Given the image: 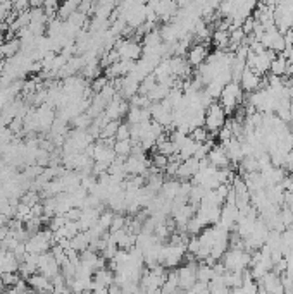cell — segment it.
<instances>
[{
    "label": "cell",
    "mask_w": 293,
    "mask_h": 294,
    "mask_svg": "<svg viewBox=\"0 0 293 294\" xmlns=\"http://www.w3.org/2000/svg\"><path fill=\"white\" fill-rule=\"evenodd\" d=\"M2 294H19V293H17L14 288H9V289H7V291H3Z\"/></svg>",
    "instance_id": "obj_28"
},
{
    "label": "cell",
    "mask_w": 293,
    "mask_h": 294,
    "mask_svg": "<svg viewBox=\"0 0 293 294\" xmlns=\"http://www.w3.org/2000/svg\"><path fill=\"white\" fill-rule=\"evenodd\" d=\"M162 36H160V31L159 30H153L150 31L146 36H144V48H152V47H159L162 45Z\"/></svg>",
    "instance_id": "obj_17"
},
{
    "label": "cell",
    "mask_w": 293,
    "mask_h": 294,
    "mask_svg": "<svg viewBox=\"0 0 293 294\" xmlns=\"http://www.w3.org/2000/svg\"><path fill=\"white\" fill-rule=\"evenodd\" d=\"M90 248V237L86 232H79L78 236H74L71 239V250L78 251V253H83Z\"/></svg>",
    "instance_id": "obj_12"
},
{
    "label": "cell",
    "mask_w": 293,
    "mask_h": 294,
    "mask_svg": "<svg viewBox=\"0 0 293 294\" xmlns=\"http://www.w3.org/2000/svg\"><path fill=\"white\" fill-rule=\"evenodd\" d=\"M257 294H269V293H267L266 289H260L259 288V289H257Z\"/></svg>",
    "instance_id": "obj_30"
},
{
    "label": "cell",
    "mask_w": 293,
    "mask_h": 294,
    "mask_svg": "<svg viewBox=\"0 0 293 294\" xmlns=\"http://www.w3.org/2000/svg\"><path fill=\"white\" fill-rule=\"evenodd\" d=\"M283 40H285V45H287V47H293V33H292V30H288L287 33L283 34Z\"/></svg>",
    "instance_id": "obj_27"
},
{
    "label": "cell",
    "mask_w": 293,
    "mask_h": 294,
    "mask_svg": "<svg viewBox=\"0 0 293 294\" xmlns=\"http://www.w3.org/2000/svg\"><path fill=\"white\" fill-rule=\"evenodd\" d=\"M219 105L224 108L226 114H235V110L243 103V90L240 83H228L219 97Z\"/></svg>",
    "instance_id": "obj_1"
},
{
    "label": "cell",
    "mask_w": 293,
    "mask_h": 294,
    "mask_svg": "<svg viewBox=\"0 0 293 294\" xmlns=\"http://www.w3.org/2000/svg\"><path fill=\"white\" fill-rule=\"evenodd\" d=\"M226 124V112L219 105V101H214L211 107L205 110V122L204 128L209 131L211 136H218L219 129H222Z\"/></svg>",
    "instance_id": "obj_2"
},
{
    "label": "cell",
    "mask_w": 293,
    "mask_h": 294,
    "mask_svg": "<svg viewBox=\"0 0 293 294\" xmlns=\"http://www.w3.org/2000/svg\"><path fill=\"white\" fill-rule=\"evenodd\" d=\"M207 160L212 167H216V169H228L229 167V159H228V155H226V150L222 145H216L214 148L209 152Z\"/></svg>",
    "instance_id": "obj_6"
},
{
    "label": "cell",
    "mask_w": 293,
    "mask_h": 294,
    "mask_svg": "<svg viewBox=\"0 0 293 294\" xmlns=\"http://www.w3.org/2000/svg\"><path fill=\"white\" fill-rule=\"evenodd\" d=\"M21 52V40H17V38H14V40H7L5 43L0 45V55H3V57H16L17 54Z\"/></svg>",
    "instance_id": "obj_9"
},
{
    "label": "cell",
    "mask_w": 293,
    "mask_h": 294,
    "mask_svg": "<svg viewBox=\"0 0 293 294\" xmlns=\"http://www.w3.org/2000/svg\"><path fill=\"white\" fill-rule=\"evenodd\" d=\"M209 57V48L207 43H195L190 47L186 54V62L190 67H200Z\"/></svg>",
    "instance_id": "obj_5"
},
{
    "label": "cell",
    "mask_w": 293,
    "mask_h": 294,
    "mask_svg": "<svg viewBox=\"0 0 293 294\" xmlns=\"http://www.w3.org/2000/svg\"><path fill=\"white\" fill-rule=\"evenodd\" d=\"M281 186H283L285 191H288V193H293V172L287 174L283 179V183H281Z\"/></svg>",
    "instance_id": "obj_26"
},
{
    "label": "cell",
    "mask_w": 293,
    "mask_h": 294,
    "mask_svg": "<svg viewBox=\"0 0 293 294\" xmlns=\"http://www.w3.org/2000/svg\"><path fill=\"white\" fill-rule=\"evenodd\" d=\"M169 92H171V88H167L166 85H160V83H157L155 88H153L146 97L150 98V101H152V103H160L162 100H166L167 95H169Z\"/></svg>",
    "instance_id": "obj_13"
},
{
    "label": "cell",
    "mask_w": 293,
    "mask_h": 294,
    "mask_svg": "<svg viewBox=\"0 0 293 294\" xmlns=\"http://www.w3.org/2000/svg\"><path fill=\"white\" fill-rule=\"evenodd\" d=\"M121 126V121H110L104 126V129L100 131V138L102 139H116L117 129Z\"/></svg>",
    "instance_id": "obj_16"
},
{
    "label": "cell",
    "mask_w": 293,
    "mask_h": 294,
    "mask_svg": "<svg viewBox=\"0 0 293 294\" xmlns=\"http://www.w3.org/2000/svg\"><path fill=\"white\" fill-rule=\"evenodd\" d=\"M3 288H5V286H3V281H2V275H0V294L3 293Z\"/></svg>",
    "instance_id": "obj_29"
},
{
    "label": "cell",
    "mask_w": 293,
    "mask_h": 294,
    "mask_svg": "<svg viewBox=\"0 0 293 294\" xmlns=\"http://www.w3.org/2000/svg\"><path fill=\"white\" fill-rule=\"evenodd\" d=\"M116 7L117 3L114 2H99L95 7V17H99V19H110Z\"/></svg>",
    "instance_id": "obj_11"
},
{
    "label": "cell",
    "mask_w": 293,
    "mask_h": 294,
    "mask_svg": "<svg viewBox=\"0 0 293 294\" xmlns=\"http://www.w3.org/2000/svg\"><path fill=\"white\" fill-rule=\"evenodd\" d=\"M222 294H233V291H231V289H226V291L222 293Z\"/></svg>",
    "instance_id": "obj_31"
},
{
    "label": "cell",
    "mask_w": 293,
    "mask_h": 294,
    "mask_svg": "<svg viewBox=\"0 0 293 294\" xmlns=\"http://www.w3.org/2000/svg\"><path fill=\"white\" fill-rule=\"evenodd\" d=\"M150 167V160L145 155H130L124 162V170L131 176H145Z\"/></svg>",
    "instance_id": "obj_4"
},
{
    "label": "cell",
    "mask_w": 293,
    "mask_h": 294,
    "mask_svg": "<svg viewBox=\"0 0 293 294\" xmlns=\"http://www.w3.org/2000/svg\"><path fill=\"white\" fill-rule=\"evenodd\" d=\"M155 85H157V79H155V76H153V72H152V74H148L144 79V81L140 83V88H138V95H145L146 97L153 88H155Z\"/></svg>",
    "instance_id": "obj_18"
},
{
    "label": "cell",
    "mask_w": 293,
    "mask_h": 294,
    "mask_svg": "<svg viewBox=\"0 0 293 294\" xmlns=\"http://www.w3.org/2000/svg\"><path fill=\"white\" fill-rule=\"evenodd\" d=\"M78 9H79V2H66L64 5H59V10H57L59 19L68 21Z\"/></svg>",
    "instance_id": "obj_14"
},
{
    "label": "cell",
    "mask_w": 293,
    "mask_h": 294,
    "mask_svg": "<svg viewBox=\"0 0 293 294\" xmlns=\"http://www.w3.org/2000/svg\"><path fill=\"white\" fill-rule=\"evenodd\" d=\"M2 275V281H3V286H9V288H14V286L17 284V282L21 281V275L19 274H0Z\"/></svg>",
    "instance_id": "obj_24"
},
{
    "label": "cell",
    "mask_w": 293,
    "mask_h": 294,
    "mask_svg": "<svg viewBox=\"0 0 293 294\" xmlns=\"http://www.w3.org/2000/svg\"><path fill=\"white\" fill-rule=\"evenodd\" d=\"M109 85V79L104 76V78H97V79H93V83H92V92H95V93H100L102 92L106 86Z\"/></svg>",
    "instance_id": "obj_25"
},
{
    "label": "cell",
    "mask_w": 293,
    "mask_h": 294,
    "mask_svg": "<svg viewBox=\"0 0 293 294\" xmlns=\"http://www.w3.org/2000/svg\"><path fill=\"white\" fill-rule=\"evenodd\" d=\"M260 81H262L260 76H257L256 72L250 71V69H245L242 79H240V86H242L243 93L249 95V93H254L257 92V90H260Z\"/></svg>",
    "instance_id": "obj_7"
},
{
    "label": "cell",
    "mask_w": 293,
    "mask_h": 294,
    "mask_svg": "<svg viewBox=\"0 0 293 294\" xmlns=\"http://www.w3.org/2000/svg\"><path fill=\"white\" fill-rule=\"evenodd\" d=\"M212 45L216 47V50H228L229 45V31L216 30L212 31Z\"/></svg>",
    "instance_id": "obj_8"
},
{
    "label": "cell",
    "mask_w": 293,
    "mask_h": 294,
    "mask_svg": "<svg viewBox=\"0 0 293 294\" xmlns=\"http://www.w3.org/2000/svg\"><path fill=\"white\" fill-rule=\"evenodd\" d=\"M128 139H131V126L121 122L119 129H117V134H116V141H128Z\"/></svg>",
    "instance_id": "obj_21"
},
{
    "label": "cell",
    "mask_w": 293,
    "mask_h": 294,
    "mask_svg": "<svg viewBox=\"0 0 293 294\" xmlns=\"http://www.w3.org/2000/svg\"><path fill=\"white\" fill-rule=\"evenodd\" d=\"M287 67H288L287 59H283L280 54H278V55H276V59H274V61L271 62L269 74L278 76V78H285V74H287Z\"/></svg>",
    "instance_id": "obj_10"
},
{
    "label": "cell",
    "mask_w": 293,
    "mask_h": 294,
    "mask_svg": "<svg viewBox=\"0 0 293 294\" xmlns=\"http://www.w3.org/2000/svg\"><path fill=\"white\" fill-rule=\"evenodd\" d=\"M112 219H114L112 212H102L100 213V219H99V226L102 227L104 230H109L110 224H112Z\"/></svg>",
    "instance_id": "obj_23"
},
{
    "label": "cell",
    "mask_w": 293,
    "mask_h": 294,
    "mask_svg": "<svg viewBox=\"0 0 293 294\" xmlns=\"http://www.w3.org/2000/svg\"><path fill=\"white\" fill-rule=\"evenodd\" d=\"M190 138L193 139L195 143H200V145H202V143H205V141H207V139H211L212 136L209 134L207 129H205L204 126H202V128H195L193 131H191Z\"/></svg>",
    "instance_id": "obj_19"
},
{
    "label": "cell",
    "mask_w": 293,
    "mask_h": 294,
    "mask_svg": "<svg viewBox=\"0 0 293 294\" xmlns=\"http://www.w3.org/2000/svg\"><path fill=\"white\" fill-rule=\"evenodd\" d=\"M150 165H153L155 169H166L167 165H169V159L164 155H160V153H153L152 155V160H150Z\"/></svg>",
    "instance_id": "obj_20"
},
{
    "label": "cell",
    "mask_w": 293,
    "mask_h": 294,
    "mask_svg": "<svg viewBox=\"0 0 293 294\" xmlns=\"http://www.w3.org/2000/svg\"><path fill=\"white\" fill-rule=\"evenodd\" d=\"M38 274L45 275V277L50 279V281L61 274V267H59V263L55 261L54 255L48 253V251L38 257Z\"/></svg>",
    "instance_id": "obj_3"
},
{
    "label": "cell",
    "mask_w": 293,
    "mask_h": 294,
    "mask_svg": "<svg viewBox=\"0 0 293 294\" xmlns=\"http://www.w3.org/2000/svg\"><path fill=\"white\" fill-rule=\"evenodd\" d=\"M126 224H128V220H126V217H123V215H114V219H112V224H110V232H117V230H123L124 227H126Z\"/></svg>",
    "instance_id": "obj_22"
},
{
    "label": "cell",
    "mask_w": 293,
    "mask_h": 294,
    "mask_svg": "<svg viewBox=\"0 0 293 294\" xmlns=\"http://www.w3.org/2000/svg\"><path fill=\"white\" fill-rule=\"evenodd\" d=\"M131 150H133V141L128 139V141H116L114 143V153L116 157H123V159H128L131 155Z\"/></svg>",
    "instance_id": "obj_15"
}]
</instances>
